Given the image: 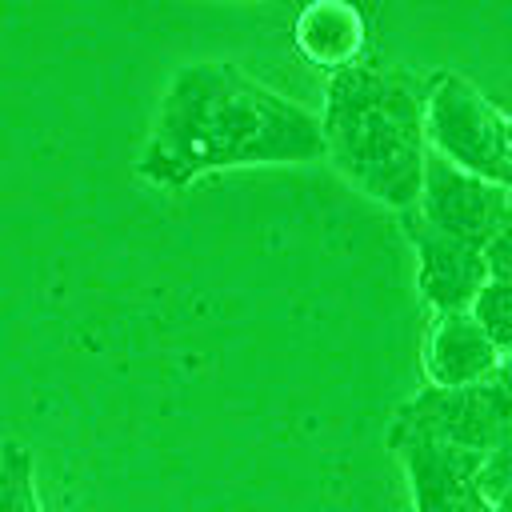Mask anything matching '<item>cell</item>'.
Returning <instances> with one entry per match:
<instances>
[{
	"label": "cell",
	"mask_w": 512,
	"mask_h": 512,
	"mask_svg": "<svg viewBox=\"0 0 512 512\" xmlns=\"http://www.w3.org/2000/svg\"><path fill=\"white\" fill-rule=\"evenodd\" d=\"M428 84L392 64H352L332 72L320 136L324 156L364 196L388 208H416L428 156L424 136Z\"/></svg>",
	"instance_id": "2"
},
{
	"label": "cell",
	"mask_w": 512,
	"mask_h": 512,
	"mask_svg": "<svg viewBox=\"0 0 512 512\" xmlns=\"http://www.w3.org/2000/svg\"><path fill=\"white\" fill-rule=\"evenodd\" d=\"M476 480H480V492L488 500H500L504 492H512V428L504 432V440L488 456H480Z\"/></svg>",
	"instance_id": "11"
},
{
	"label": "cell",
	"mask_w": 512,
	"mask_h": 512,
	"mask_svg": "<svg viewBox=\"0 0 512 512\" xmlns=\"http://www.w3.org/2000/svg\"><path fill=\"white\" fill-rule=\"evenodd\" d=\"M404 236L416 252V288L436 312H468L476 292L488 284L484 252L432 228L416 208L404 212Z\"/></svg>",
	"instance_id": "6"
},
{
	"label": "cell",
	"mask_w": 512,
	"mask_h": 512,
	"mask_svg": "<svg viewBox=\"0 0 512 512\" xmlns=\"http://www.w3.org/2000/svg\"><path fill=\"white\" fill-rule=\"evenodd\" d=\"M396 420L460 452L488 456L512 428V392L496 376L460 388H420L408 404H400Z\"/></svg>",
	"instance_id": "4"
},
{
	"label": "cell",
	"mask_w": 512,
	"mask_h": 512,
	"mask_svg": "<svg viewBox=\"0 0 512 512\" xmlns=\"http://www.w3.org/2000/svg\"><path fill=\"white\" fill-rule=\"evenodd\" d=\"M0 512H44L36 492V464L24 444L0 448Z\"/></svg>",
	"instance_id": "9"
},
{
	"label": "cell",
	"mask_w": 512,
	"mask_h": 512,
	"mask_svg": "<svg viewBox=\"0 0 512 512\" xmlns=\"http://www.w3.org/2000/svg\"><path fill=\"white\" fill-rule=\"evenodd\" d=\"M496 380H500V384H504V388L512 392V352H504V356H500V368H496Z\"/></svg>",
	"instance_id": "13"
},
{
	"label": "cell",
	"mask_w": 512,
	"mask_h": 512,
	"mask_svg": "<svg viewBox=\"0 0 512 512\" xmlns=\"http://www.w3.org/2000/svg\"><path fill=\"white\" fill-rule=\"evenodd\" d=\"M416 216H424L432 228L484 252V244L512 220V204H508L504 188L456 168L452 160H444L440 152L428 148Z\"/></svg>",
	"instance_id": "5"
},
{
	"label": "cell",
	"mask_w": 512,
	"mask_h": 512,
	"mask_svg": "<svg viewBox=\"0 0 512 512\" xmlns=\"http://www.w3.org/2000/svg\"><path fill=\"white\" fill-rule=\"evenodd\" d=\"M496 368H500V352L468 312H436L432 332L424 340L428 388L480 384V380H492Z\"/></svg>",
	"instance_id": "7"
},
{
	"label": "cell",
	"mask_w": 512,
	"mask_h": 512,
	"mask_svg": "<svg viewBox=\"0 0 512 512\" xmlns=\"http://www.w3.org/2000/svg\"><path fill=\"white\" fill-rule=\"evenodd\" d=\"M320 156V116L236 64L192 60L172 72L136 172L156 188H184L224 168L304 164Z\"/></svg>",
	"instance_id": "1"
},
{
	"label": "cell",
	"mask_w": 512,
	"mask_h": 512,
	"mask_svg": "<svg viewBox=\"0 0 512 512\" xmlns=\"http://www.w3.org/2000/svg\"><path fill=\"white\" fill-rule=\"evenodd\" d=\"M292 36H296V48L304 52V60H312L316 68H328V72H344V68L360 64L368 24L356 4L316 0L296 16Z\"/></svg>",
	"instance_id": "8"
},
{
	"label": "cell",
	"mask_w": 512,
	"mask_h": 512,
	"mask_svg": "<svg viewBox=\"0 0 512 512\" xmlns=\"http://www.w3.org/2000/svg\"><path fill=\"white\" fill-rule=\"evenodd\" d=\"M468 316L480 324V332L492 340V348L504 356L512 352V284H496L488 280L476 300L468 304Z\"/></svg>",
	"instance_id": "10"
},
{
	"label": "cell",
	"mask_w": 512,
	"mask_h": 512,
	"mask_svg": "<svg viewBox=\"0 0 512 512\" xmlns=\"http://www.w3.org/2000/svg\"><path fill=\"white\" fill-rule=\"evenodd\" d=\"M424 136L456 168L512 192V116L492 108L464 76L436 72L428 80Z\"/></svg>",
	"instance_id": "3"
},
{
	"label": "cell",
	"mask_w": 512,
	"mask_h": 512,
	"mask_svg": "<svg viewBox=\"0 0 512 512\" xmlns=\"http://www.w3.org/2000/svg\"><path fill=\"white\" fill-rule=\"evenodd\" d=\"M492 512H512V492H504L500 500H492Z\"/></svg>",
	"instance_id": "14"
},
{
	"label": "cell",
	"mask_w": 512,
	"mask_h": 512,
	"mask_svg": "<svg viewBox=\"0 0 512 512\" xmlns=\"http://www.w3.org/2000/svg\"><path fill=\"white\" fill-rule=\"evenodd\" d=\"M484 268H488V280L512 284V220L484 244Z\"/></svg>",
	"instance_id": "12"
}]
</instances>
